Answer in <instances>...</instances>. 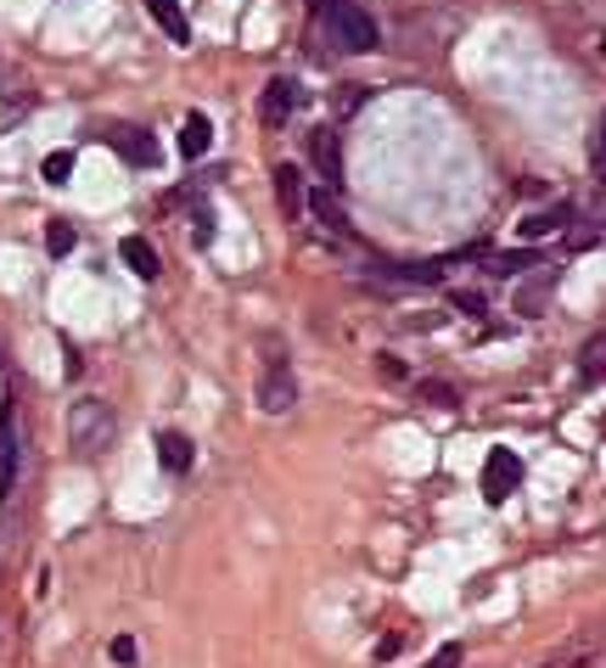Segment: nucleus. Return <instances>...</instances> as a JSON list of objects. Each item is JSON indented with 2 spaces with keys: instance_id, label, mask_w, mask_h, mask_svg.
I'll return each mask as SVG.
<instances>
[{
  "instance_id": "nucleus-13",
  "label": "nucleus",
  "mask_w": 606,
  "mask_h": 668,
  "mask_svg": "<svg viewBox=\"0 0 606 668\" xmlns=\"http://www.w3.org/2000/svg\"><path fill=\"white\" fill-rule=\"evenodd\" d=\"M158 461H163V472L185 477V472H192V461H197V450H192V439H185V433H163L158 439Z\"/></svg>"
},
{
  "instance_id": "nucleus-17",
  "label": "nucleus",
  "mask_w": 606,
  "mask_h": 668,
  "mask_svg": "<svg viewBox=\"0 0 606 668\" xmlns=\"http://www.w3.org/2000/svg\"><path fill=\"white\" fill-rule=\"evenodd\" d=\"M579 376H584V382H601V376H606V338H590V343L579 349Z\"/></svg>"
},
{
  "instance_id": "nucleus-19",
  "label": "nucleus",
  "mask_w": 606,
  "mask_h": 668,
  "mask_svg": "<svg viewBox=\"0 0 606 668\" xmlns=\"http://www.w3.org/2000/svg\"><path fill=\"white\" fill-rule=\"evenodd\" d=\"M590 169H595V185L606 191V113H601V124L590 135Z\"/></svg>"
},
{
  "instance_id": "nucleus-22",
  "label": "nucleus",
  "mask_w": 606,
  "mask_h": 668,
  "mask_svg": "<svg viewBox=\"0 0 606 668\" xmlns=\"http://www.w3.org/2000/svg\"><path fill=\"white\" fill-rule=\"evenodd\" d=\"M523 264H539V259H534V253H500V259H489L494 275H517Z\"/></svg>"
},
{
  "instance_id": "nucleus-9",
  "label": "nucleus",
  "mask_w": 606,
  "mask_h": 668,
  "mask_svg": "<svg viewBox=\"0 0 606 668\" xmlns=\"http://www.w3.org/2000/svg\"><path fill=\"white\" fill-rule=\"evenodd\" d=\"M556 281H562V270H556V264H550V270H534V275L517 286V315H539L545 298L556 293Z\"/></svg>"
},
{
  "instance_id": "nucleus-24",
  "label": "nucleus",
  "mask_w": 606,
  "mask_h": 668,
  "mask_svg": "<svg viewBox=\"0 0 606 668\" xmlns=\"http://www.w3.org/2000/svg\"><path fill=\"white\" fill-rule=\"evenodd\" d=\"M107 652H113V663H118V668H135V657H141V652H135V635H118Z\"/></svg>"
},
{
  "instance_id": "nucleus-11",
  "label": "nucleus",
  "mask_w": 606,
  "mask_h": 668,
  "mask_svg": "<svg viewBox=\"0 0 606 668\" xmlns=\"http://www.w3.org/2000/svg\"><path fill=\"white\" fill-rule=\"evenodd\" d=\"M208 147H214V124H208V113H192V118L180 124V158L197 163Z\"/></svg>"
},
{
  "instance_id": "nucleus-10",
  "label": "nucleus",
  "mask_w": 606,
  "mask_h": 668,
  "mask_svg": "<svg viewBox=\"0 0 606 668\" xmlns=\"http://www.w3.org/2000/svg\"><path fill=\"white\" fill-rule=\"evenodd\" d=\"M18 484V433H12V410H0V500Z\"/></svg>"
},
{
  "instance_id": "nucleus-23",
  "label": "nucleus",
  "mask_w": 606,
  "mask_h": 668,
  "mask_svg": "<svg viewBox=\"0 0 606 668\" xmlns=\"http://www.w3.org/2000/svg\"><path fill=\"white\" fill-rule=\"evenodd\" d=\"M460 657H466V652H460V641H449V646H438L422 668H460Z\"/></svg>"
},
{
  "instance_id": "nucleus-3",
  "label": "nucleus",
  "mask_w": 606,
  "mask_h": 668,
  "mask_svg": "<svg viewBox=\"0 0 606 668\" xmlns=\"http://www.w3.org/2000/svg\"><path fill=\"white\" fill-rule=\"evenodd\" d=\"M517 489H523V455L517 450H489V461H483V500L505 506Z\"/></svg>"
},
{
  "instance_id": "nucleus-15",
  "label": "nucleus",
  "mask_w": 606,
  "mask_h": 668,
  "mask_svg": "<svg viewBox=\"0 0 606 668\" xmlns=\"http://www.w3.org/2000/svg\"><path fill=\"white\" fill-rule=\"evenodd\" d=\"M275 197H282V208L298 219L304 214V174L293 169V163H282V169H275Z\"/></svg>"
},
{
  "instance_id": "nucleus-26",
  "label": "nucleus",
  "mask_w": 606,
  "mask_h": 668,
  "mask_svg": "<svg viewBox=\"0 0 606 668\" xmlns=\"http://www.w3.org/2000/svg\"><path fill=\"white\" fill-rule=\"evenodd\" d=\"M601 433H606V416H601Z\"/></svg>"
},
{
  "instance_id": "nucleus-2",
  "label": "nucleus",
  "mask_w": 606,
  "mask_h": 668,
  "mask_svg": "<svg viewBox=\"0 0 606 668\" xmlns=\"http://www.w3.org/2000/svg\"><path fill=\"white\" fill-rule=\"evenodd\" d=\"M113 433H118V421H113V410H107L96 394L73 399V410H68V444H73L79 455L107 450V444H113Z\"/></svg>"
},
{
  "instance_id": "nucleus-16",
  "label": "nucleus",
  "mask_w": 606,
  "mask_h": 668,
  "mask_svg": "<svg viewBox=\"0 0 606 668\" xmlns=\"http://www.w3.org/2000/svg\"><path fill=\"white\" fill-rule=\"evenodd\" d=\"M315 214H320V225L332 230V236H348V219H343V208H338V191H332V185L315 191Z\"/></svg>"
},
{
  "instance_id": "nucleus-4",
  "label": "nucleus",
  "mask_w": 606,
  "mask_h": 668,
  "mask_svg": "<svg viewBox=\"0 0 606 668\" xmlns=\"http://www.w3.org/2000/svg\"><path fill=\"white\" fill-rule=\"evenodd\" d=\"M293 405H298V376H293L287 354H270V365H264V376H259V410L282 416V410H293Z\"/></svg>"
},
{
  "instance_id": "nucleus-6",
  "label": "nucleus",
  "mask_w": 606,
  "mask_h": 668,
  "mask_svg": "<svg viewBox=\"0 0 606 668\" xmlns=\"http://www.w3.org/2000/svg\"><path fill=\"white\" fill-rule=\"evenodd\" d=\"M293 107H298V84H293V79H270V84L259 90V118H264L270 129H282V124L293 118Z\"/></svg>"
},
{
  "instance_id": "nucleus-8",
  "label": "nucleus",
  "mask_w": 606,
  "mask_h": 668,
  "mask_svg": "<svg viewBox=\"0 0 606 668\" xmlns=\"http://www.w3.org/2000/svg\"><path fill=\"white\" fill-rule=\"evenodd\" d=\"M568 225H573V208H568V203H556V208L528 214L517 230H523V242H539V236H568Z\"/></svg>"
},
{
  "instance_id": "nucleus-20",
  "label": "nucleus",
  "mask_w": 606,
  "mask_h": 668,
  "mask_svg": "<svg viewBox=\"0 0 606 668\" xmlns=\"http://www.w3.org/2000/svg\"><path fill=\"white\" fill-rule=\"evenodd\" d=\"M68 174H73V152H52L39 163V180L45 185H68Z\"/></svg>"
},
{
  "instance_id": "nucleus-27",
  "label": "nucleus",
  "mask_w": 606,
  "mask_h": 668,
  "mask_svg": "<svg viewBox=\"0 0 606 668\" xmlns=\"http://www.w3.org/2000/svg\"><path fill=\"white\" fill-rule=\"evenodd\" d=\"M601 52H606V34H601Z\"/></svg>"
},
{
  "instance_id": "nucleus-25",
  "label": "nucleus",
  "mask_w": 606,
  "mask_h": 668,
  "mask_svg": "<svg viewBox=\"0 0 606 668\" xmlns=\"http://www.w3.org/2000/svg\"><path fill=\"white\" fill-rule=\"evenodd\" d=\"M332 7H338V0H309V12H315V18H325Z\"/></svg>"
},
{
  "instance_id": "nucleus-5",
  "label": "nucleus",
  "mask_w": 606,
  "mask_h": 668,
  "mask_svg": "<svg viewBox=\"0 0 606 668\" xmlns=\"http://www.w3.org/2000/svg\"><path fill=\"white\" fill-rule=\"evenodd\" d=\"M107 147H113L129 169H152V163H158V140H152V129H141V124H113V129H107Z\"/></svg>"
},
{
  "instance_id": "nucleus-1",
  "label": "nucleus",
  "mask_w": 606,
  "mask_h": 668,
  "mask_svg": "<svg viewBox=\"0 0 606 668\" xmlns=\"http://www.w3.org/2000/svg\"><path fill=\"white\" fill-rule=\"evenodd\" d=\"M325 29H332L338 52H348V57H365V52H377V45H382L377 18H370V12L359 7V0H338V7L325 12Z\"/></svg>"
},
{
  "instance_id": "nucleus-18",
  "label": "nucleus",
  "mask_w": 606,
  "mask_h": 668,
  "mask_svg": "<svg viewBox=\"0 0 606 668\" xmlns=\"http://www.w3.org/2000/svg\"><path fill=\"white\" fill-rule=\"evenodd\" d=\"M73 242H79V230H73L68 219H52V225H45V253H52V259L73 253Z\"/></svg>"
},
{
  "instance_id": "nucleus-12",
  "label": "nucleus",
  "mask_w": 606,
  "mask_h": 668,
  "mask_svg": "<svg viewBox=\"0 0 606 668\" xmlns=\"http://www.w3.org/2000/svg\"><path fill=\"white\" fill-rule=\"evenodd\" d=\"M118 259H124L135 275H141V281L158 275V248L147 242V236H124V242H118Z\"/></svg>"
},
{
  "instance_id": "nucleus-14",
  "label": "nucleus",
  "mask_w": 606,
  "mask_h": 668,
  "mask_svg": "<svg viewBox=\"0 0 606 668\" xmlns=\"http://www.w3.org/2000/svg\"><path fill=\"white\" fill-rule=\"evenodd\" d=\"M147 12H152V23H158L169 39H192V18H185L180 0H147Z\"/></svg>"
},
{
  "instance_id": "nucleus-7",
  "label": "nucleus",
  "mask_w": 606,
  "mask_h": 668,
  "mask_svg": "<svg viewBox=\"0 0 606 668\" xmlns=\"http://www.w3.org/2000/svg\"><path fill=\"white\" fill-rule=\"evenodd\" d=\"M309 152H315L325 185L338 191V185H343V147H338V135H332V129H315V135H309Z\"/></svg>"
},
{
  "instance_id": "nucleus-21",
  "label": "nucleus",
  "mask_w": 606,
  "mask_h": 668,
  "mask_svg": "<svg viewBox=\"0 0 606 668\" xmlns=\"http://www.w3.org/2000/svg\"><path fill=\"white\" fill-rule=\"evenodd\" d=\"M415 399H427V405H438V410L460 405V394L449 388V382H415Z\"/></svg>"
}]
</instances>
